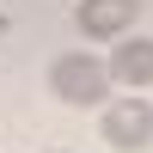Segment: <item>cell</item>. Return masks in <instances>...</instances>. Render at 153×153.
I'll use <instances>...</instances> for the list:
<instances>
[{"mask_svg":"<svg viewBox=\"0 0 153 153\" xmlns=\"http://www.w3.org/2000/svg\"><path fill=\"white\" fill-rule=\"evenodd\" d=\"M49 86H55V98H68V104H104V98H110V74H104V61L86 55V49L61 55L55 68H49Z\"/></svg>","mask_w":153,"mask_h":153,"instance_id":"obj_1","label":"cell"},{"mask_svg":"<svg viewBox=\"0 0 153 153\" xmlns=\"http://www.w3.org/2000/svg\"><path fill=\"white\" fill-rule=\"evenodd\" d=\"M104 141L117 153H135L153 141V98H117L104 110Z\"/></svg>","mask_w":153,"mask_h":153,"instance_id":"obj_2","label":"cell"},{"mask_svg":"<svg viewBox=\"0 0 153 153\" xmlns=\"http://www.w3.org/2000/svg\"><path fill=\"white\" fill-rule=\"evenodd\" d=\"M135 12H141V0H80V31L86 37H123L135 25Z\"/></svg>","mask_w":153,"mask_h":153,"instance_id":"obj_3","label":"cell"},{"mask_svg":"<svg viewBox=\"0 0 153 153\" xmlns=\"http://www.w3.org/2000/svg\"><path fill=\"white\" fill-rule=\"evenodd\" d=\"M104 74L123 80V86H153V37H129V43L104 61Z\"/></svg>","mask_w":153,"mask_h":153,"instance_id":"obj_4","label":"cell"}]
</instances>
